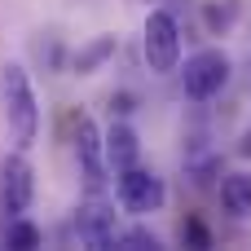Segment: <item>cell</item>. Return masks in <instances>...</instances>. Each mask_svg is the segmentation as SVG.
Here are the masks:
<instances>
[{
    "instance_id": "1",
    "label": "cell",
    "mask_w": 251,
    "mask_h": 251,
    "mask_svg": "<svg viewBox=\"0 0 251 251\" xmlns=\"http://www.w3.org/2000/svg\"><path fill=\"white\" fill-rule=\"evenodd\" d=\"M0 88H4V115H9V128H13V146L26 150L40 132V106H35L31 79H26L22 66H4Z\"/></svg>"
},
{
    "instance_id": "2",
    "label": "cell",
    "mask_w": 251,
    "mask_h": 251,
    "mask_svg": "<svg viewBox=\"0 0 251 251\" xmlns=\"http://www.w3.org/2000/svg\"><path fill=\"white\" fill-rule=\"evenodd\" d=\"M146 62L159 75L176 71V62H181V31H176V18L168 9H154L146 18Z\"/></svg>"
},
{
    "instance_id": "3",
    "label": "cell",
    "mask_w": 251,
    "mask_h": 251,
    "mask_svg": "<svg viewBox=\"0 0 251 251\" xmlns=\"http://www.w3.org/2000/svg\"><path fill=\"white\" fill-rule=\"evenodd\" d=\"M185 93L194 97V101H207V97H216L221 88H225V79H229V57L221 53V49H203V53H194L190 62H185Z\"/></svg>"
},
{
    "instance_id": "4",
    "label": "cell",
    "mask_w": 251,
    "mask_h": 251,
    "mask_svg": "<svg viewBox=\"0 0 251 251\" xmlns=\"http://www.w3.org/2000/svg\"><path fill=\"white\" fill-rule=\"evenodd\" d=\"M115 176H119V203H124V212L146 216V212H159V207H163L168 190H163V181H159L154 172H141V168L132 163V168H124V172H115Z\"/></svg>"
},
{
    "instance_id": "5",
    "label": "cell",
    "mask_w": 251,
    "mask_h": 251,
    "mask_svg": "<svg viewBox=\"0 0 251 251\" xmlns=\"http://www.w3.org/2000/svg\"><path fill=\"white\" fill-rule=\"evenodd\" d=\"M35 199V176H31V163L22 154L4 159V172H0V203L9 216H22Z\"/></svg>"
},
{
    "instance_id": "6",
    "label": "cell",
    "mask_w": 251,
    "mask_h": 251,
    "mask_svg": "<svg viewBox=\"0 0 251 251\" xmlns=\"http://www.w3.org/2000/svg\"><path fill=\"white\" fill-rule=\"evenodd\" d=\"M75 154H79V172H84L88 194H101L106 163H101V132H97L93 119H79V128H75Z\"/></svg>"
},
{
    "instance_id": "7",
    "label": "cell",
    "mask_w": 251,
    "mask_h": 251,
    "mask_svg": "<svg viewBox=\"0 0 251 251\" xmlns=\"http://www.w3.org/2000/svg\"><path fill=\"white\" fill-rule=\"evenodd\" d=\"M75 229H79V238H84L88 247H115V212H110L97 194L79 207Z\"/></svg>"
},
{
    "instance_id": "8",
    "label": "cell",
    "mask_w": 251,
    "mask_h": 251,
    "mask_svg": "<svg viewBox=\"0 0 251 251\" xmlns=\"http://www.w3.org/2000/svg\"><path fill=\"white\" fill-rule=\"evenodd\" d=\"M101 150H106V163H110V172H124V168H132V163H137V154H141V146H137V132H132L128 124H115V128L106 132Z\"/></svg>"
},
{
    "instance_id": "9",
    "label": "cell",
    "mask_w": 251,
    "mask_h": 251,
    "mask_svg": "<svg viewBox=\"0 0 251 251\" xmlns=\"http://www.w3.org/2000/svg\"><path fill=\"white\" fill-rule=\"evenodd\" d=\"M221 203L229 216H251V172H229L221 181Z\"/></svg>"
},
{
    "instance_id": "10",
    "label": "cell",
    "mask_w": 251,
    "mask_h": 251,
    "mask_svg": "<svg viewBox=\"0 0 251 251\" xmlns=\"http://www.w3.org/2000/svg\"><path fill=\"white\" fill-rule=\"evenodd\" d=\"M110 53H115V35H97L93 44H84V49L75 53V71H79V75H88V71H97Z\"/></svg>"
},
{
    "instance_id": "11",
    "label": "cell",
    "mask_w": 251,
    "mask_h": 251,
    "mask_svg": "<svg viewBox=\"0 0 251 251\" xmlns=\"http://www.w3.org/2000/svg\"><path fill=\"white\" fill-rule=\"evenodd\" d=\"M4 247H13V251L40 247V229H35L31 221H22V216H9V225H4Z\"/></svg>"
},
{
    "instance_id": "12",
    "label": "cell",
    "mask_w": 251,
    "mask_h": 251,
    "mask_svg": "<svg viewBox=\"0 0 251 251\" xmlns=\"http://www.w3.org/2000/svg\"><path fill=\"white\" fill-rule=\"evenodd\" d=\"M115 247H124V251H154L159 238H154L150 229H128V234H115Z\"/></svg>"
},
{
    "instance_id": "13",
    "label": "cell",
    "mask_w": 251,
    "mask_h": 251,
    "mask_svg": "<svg viewBox=\"0 0 251 251\" xmlns=\"http://www.w3.org/2000/svg\"><path fill=\"white\" fill-rule=\"evenodd\" d=\"M190 238H194L199 247H207V234H203V225H199V221H190Z\"/></svg>"
}]
</instances>
